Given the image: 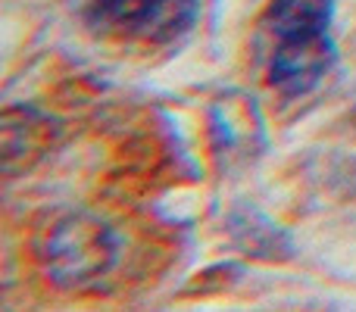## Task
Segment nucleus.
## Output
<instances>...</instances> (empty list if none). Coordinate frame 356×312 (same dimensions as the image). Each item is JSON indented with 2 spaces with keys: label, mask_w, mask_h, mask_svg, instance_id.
I'll return each mask as SVG.
<instances>
[{
  "label": "nucleus",
  "mask_w": 356,
  "mask_h": 312,
  "mask_svg": "<svg viewBox=\"0 0 356 312\" xmlns=\"http://www.w3.org/2000/svg\"><path fill=\"white\" fill-rule=\"evenodd\" d=\"M63 129L50 113H41L35 106H6L0 119V159L3 175L16 178L38 165L50 150L56 147Z\"/></svg>",
  "instance_id": "obj_4"
},
{
  "label": "nucleus",
  "mask_w": 356,
  "mask_h": 312,
  "mask_svg": "<svg viewBox=\"0 0 356 312\" xmlns=\"http://www.w3.org/2000/svg\"><path fill=\"white\" fill-rule=\"evenodd\" d=\"M334 6L338 0H269L266 6V28L282 38H297V35H322L332 28Z\"/></svg>",
  "instance_id": "obj_6"
},
{
  "label": "nucleus",
  "mask_w": 356,
  "mask_h": 312,
  "mask_svg": "<svg viewBox=\"0 0 356 312\" xmlns=\"http://www.w3.org/2000/svg\"><path fill=\"white\" fill-rule=\"evenodd\" d=\"M116 231L91 213H69L56 219L41 247L44 272L63 290H79L100 281L116 265Z\"/></svg>",
  "instance_id": "obj_1"
},
{
  "label": "nucleus",
  "mask_w": 356,
  "mask_h": 312,
  "mask_svg": "<svg viewBox=\"0 0 356 312\" xmlns=\"http://www.w3.org/2000/svg\"><path fill=\"white\" fill-rule=\"evenodd\" d=\"M338 63L332 35H297L282 38L269 60V85L284 97H303L325 81Z\"/></svg>",
  "instance_id": "obj_3"
},
{
  "label": "nucleus",
  "mask_w": 356,
  "mask_h": 312,
  "mask_svg": "<svg viewBox=\"0 0 356 312\" xmlns=\"http://www.w3.org/2000/svg\"><path fill=\"white\" fill-rule=\"evenodd\" d=\"M200 16V0H91L88 25L100 35L141 44H169Z\"/></svg>",
  "instance_id": "obj_2"
},
{
  "label": "nucleus",
  "mask_w": 356,
  "mask_h": 312,
  "mask_svg": "<svg viewBox=\"0 0 356 312\" xmlns=\"http://www.w3.org/2000/svg\"><path fill=\"white\" fill-rule=\"evenodd\" d=\"M213 138L219 154H238L241 159L253 156L263 144V122H259L257 104L241 94L213 104Z\"/></svg>",
  "instance_id": "obj_5"
}]
</instances>
